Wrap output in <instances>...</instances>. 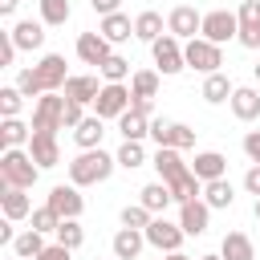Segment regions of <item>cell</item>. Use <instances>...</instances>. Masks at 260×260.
I'll return each instance as SVG.
<instances>
[{"mask_svg":"<svg viewBox=\"0 0 260 260\" xmlns=\"http://www.w3.org/2000/svg\"><path fill=\"white\" fill-rule=\"evenodd\" d=\"M114 167H118V158H114V154H106L102 146H93V150H81V154L69 162V183H77V187L106 183V179L114 175Z\"/></svg>","mask_w":260,"mask_h":260,"instance_id":"cell-1","label":"cell"},{"mask_svg":"<svg viewBox=\"0 0 260 260\" xmlns=\"http://www.w3.org/2000/svg\"><path fill=\"white\" fill-rule=\"evenodd\" d=\"M37 175H41V167L28 154V146H8L0 154V187H24L28 191L37 183Z\"/></svg>","mask_w":260,"mask_h":260,"instance_id":"cell-2","label":"cell"},{"mask_svg":"<svg viewBox=\"0 0 260 260\" xmlns=\"http://www.w3.org/2000/svg\"><path fill=\"white\" fill-rule=\"evenodd\" d=\"M183 57H187V69H195V73H219V65H223V45H215V41H207V37H191L187 45H183Z\"/></svg>","mask_w":260,"mask_h":260,"instance_id":"cell-3","label":"cell"},{"mask_svg":"<svg viewBox=\"0 0 260 260\" xmlns=\"http://www.w3.org/2000/svg\"><path fill=\"white\" fill-rule=\"evenodd\" d=\"M130 102H134V93H130V85L126 81H106L102 85V93H98V102H93V114L98 118H122L126 110H130Z\"/></svg>","mask_w":260,"mask_h":260,"instance_id":"cell-4","label":"cell"},{"mask_svg":"<svg viewBox=\"0 0 260 260\" xmlns=\"http://www.w3.org/2000/svg\"><path fill=\"white\" fill-rule=\"evenodd\" d=\"M150 57H154V65H158V73H162V77H175V73H183V69H187L183 45H179V37H171V32H162V37L150 45Z\"/></svg>","mask_w":260,"mask_h":260,"instance_id":"cell-5","label":"cell"},{"mask_svg":"<svg viewBox=\"0 0 260 260\" xmlns=\"http://www.w3.org/2000/svg\"><path fill=\"white\" fill-rule=\"evenodd\" d=\"M65 106H69V98H61V93H41L37 98V110H32V130H65Z\"/></svg>","mask_w":260,"mask_h":260,"instance_id":"cell-6","label":"cell"},{"mask_svg":"<svg viewBox=\"0 0 260 260\" xmlns=\"http://www.w3.org/2000/svg\"><path fill=\"white\" fill-rule=\"evenodd\" d=\"M199 37H207V41H215V45L236 41V37H240V16L228 12V8H211V12H203V32H199Z\"/></svg>","mask_w":260,"mask_h":260,"instance_id":"cell-7","label":"cell"},{"mask_svg":"<svg viewBox=\"0 0 260 260\" xmlns=\"http://www.w3.org/2000/svg\"><path fill=\"white\" fill-rule=\"evenodd\" d=\"M150 138H154V146H175V150H191L195 146V130L183 126V122H171V118L150 122Z\"/></svg>","mask_w":260,"mask_h":260,"instance_id":"cell-8","label":"cell"},{"mask_svg":"<svg viewBox=\"0 0 260 260\" xmlns=\"http://www.w3.org/2000/svg\"><path fill=\"white\" fill-rule=\"evenodd\" d=\"M183 223H171L167 215H154L150 223H146V244L150 248H158V252H179L183 248Z\"/></svg>","mask_w":260,"mask_h":260,"instance_id":"cell-9","label":"cell"},{"mask_svg":"<svg viewBox=\"0 0 260 260\" xmlns=\"http://www.w3.org/2000/svg\"><path fill=\"white\" fill-rule=\"evenodd\" d=\"M45 203H49L61 219H77V215L85 211V199H81V187H77V183H69V187H65V183L49 187V199H45Z\"/></svg>","mask_w":260,"mask_h":260,"instance_id":"cell-10","label":"cell"},{"mask_svg":"<svg viewBox=\"0 0 260 260\" xmlns=\"http://www.w3.org/2000/svg\"><path fill=\"white\" fill-rule=\"evenodd\" d=\"M32 69H37V77H41V89H45V93H61V89H65V81H69V69H65V57H61V53H45Z\"/></svg>","mask_w":260,"mask_h":260,"instance_id":"cell-11","label":"cell"},{"mask_svg":"<svg viewBox=\"0 0 260 260\" xmlns=\"http://www.w3.org/2000/svg\"><path fill=\"white\" fill-rule=\"evenodd\" d=\"M167 32L179 37V41H191L195 32H203V12H195L191 4H179L167 12Z\"/></svg>","mask_w":260,"mask_h":260,"instance_id":"cell-12","label":"cell"},{"mask_svg":"<svg viewBox=\"0 0 260 260\" xmlns=\"http://www.w3.org/2000/svg\"><path fill=\"white\" fill-rule=\"evenodd\" d=\"M28 154L37 158V167H41V171L57 167V162H61V146H57V134H53V130H32Z\"/></svg>","mask_w":260,"mask_h":260,"instance_id":"cell-13","label":"cell"},{"mask_svg":"<svg viewBox=\"0 0 260 260\" xmlns=\"http://www.w3.org/2000/svg\"><path fill=\"white\" fill-rule=\"evenodd\" d=\"M179 223H183L187 236H203L207 223H211V207H207V199L199 195V199H191V203H179Z\"/></svg>","mask_w":260,"mask_h":260,"instance_id":"cell-14","label":"cell"},{"mask_svg":"<svg viewBox=\"0 0 260 260\" xmlns=\"http://www.w3.org/2000/svg\"><path fill=\"white\" fill-rule=\"evenodd\" d=\"M236 16H240V37L236 41L244 49H260V0H244Z\"/></svg>","mask_w":260,"mask_h":260,"instance_id":"cell-15","label":"cell"},{"mask_svg":"<svg viewBox=\"0 0 260 260\" xmlns=\"http://www.w3.org/2000/svg\"><path fill=\"white\" fill-rule=\"evenodd\" d=\"M69 102H81V106H93L98 102V93H102V81L93 77V73H69V81H65V89H61Z\"/></svg>","mask_w":260,"mask_h":260,"instance_id":"cell-16","label":"cell"},{"mask_svg":"<svg viewBox=\"0 0 260 260\" xmlns=\"http://www.w3.org/2000/svg\"><path fill=\"white\" fill-rule=\"evenodd\" d=\"M114 260H138L142 256V248H146V232H138V228H118V236H114Z\"/></svg>","mask_w":260,"mask_h":260,"instance_id":"cell-17","label":"cell"},{"mask_svg":"<svg viewBox=\"0 0 260 260\" xmlns=\"http://www.w3.org/2000/svg\"><path fill=\"white\" fill-rule=\"evenodd\" d=\"M232 114L240 122H256L260 118V89L256 85H236L232 89Z\"/></svg>","mask_w":260,"mask_h":260,"instance_id":"cell-18","label":"cell"},{"mask_svg":"<svg viewBox=\"0 0 260 260\" xmlns=\"http://www.w3.org/2000/svg\"><path fill=\"white\" fill-rule=\"evenodd\" d=\"M102 138H106V118H98V114H85V118L73 126V142H77L81 150L102 146Z\"/></svg>","mask_w":260,"mask_h":260,"instance_id":"cell-19","label":"cell"},{"mask_svg":"<svg viewBox=\"0 0 260 260\" xmlns=\"http://www.w3.org/2000/svg\"><path fill=\"white\" fill-rule=\"evenodd\" d=\"M0 207H4V219H12V223L32 215V199L24 187H0Z\"/></svg>","mask_w":260,"mask_h":260,"instance_id":"cell-20","label":"cell"},{"mask_svg":"<svg viewBox=\"0 0 260 260\" xmlns=\"http://www.w3.org/2000/svg\"><path fill=\"white\" fill-rule=\"evenodd\" d=\"M110 53H114V49H110V41H106L102 32H81V37H77V57H81L85 65H102Z\"/></svg>","mask_w":260,"mask_h":260,"instance_id":"cell-21","label":"cell"},{"mask_svg":"<svg viewBox=\"0 0 260 260\" xmlns=\"http://www.w3.org/2000/svg\"><path fill=\"white\" fill-rule=\"evenodd\" d=\"M232 89H236V85H232V77L219 69V73H207V77H203L199 98H203L207 106H223V102H232Z\"/></svg>","mask_w":260,"mask_h":260,"instance_id":"cell-22","label":"cell"},{"mask_svg":"<svg viewBox=\"0 0 260 260\" xmlns=\"http://www.w3.org/2000/svg\"><path fill=\"white\" fill-rule=\"evenodd\" d=\"M98 32H102L110 45H122V41H130V37H134V20H130L126 12H110V16H102Z\"/></svg>","mask_w":260,"mask_h":260,"instance_id":"cell-23","label":"cell"},{"mask_svg":"<svg viewBox=\"0 0 260 260\" xmlns=\"http://www.w3.org/2000/svg\"><path fill=\"white\" fill-rule=\"evenodd\" d=\"M191 171H195L203 183H211V179H223V175H228V158H223L219 150H199L195 162H191Z\"/></svg>","mask_w":260,"mask_h":260,"instance_id":"cell-24","label":"cell"},{"mask_svg":"<svg viewBox=\"0 0 260 260\" xmlns=\"http://www.w3.org/2000/svg\"><path fill=\"white\" fill-rule=\"evenodd\" d=\"M150 167L158 171V179H162V183H171L175 175H183V171H187V162H183V154H179L175 146H158V150H154V158H150Z\"/></svg>","mask_w":260,"mask_h":260,"instance_id":"cell-25","label":"cell"},{"mask_svg":"<svg viewBox=\"0 0 260 260\" xmlns=\"http://www.w3.org/2000/svg\"><path fill=\"white\" fill-rule=\"evenodd\" d=\"M8 32H12L16 49H41L45 45V20H16Z\"/></svg>","mask_w":260,"mask_h":260,"instance_id":"cell-26","label":"cell"},{"mask_svg":"<svg viewBox=\"0 0 260 260\" xmlns=\"http://www.w3.org/2000/svg\"><path fill=\"white\" fill-rule=\"evenodd\" d=\"M118 134H122V138H134V142L150 138V114H142V110H126V114L118 118Z\"/></svg>","mask_w":260,"mask_h":260,"instance_id":"cell-27","label":"cell"},{"mask_svg":"<svg viewBox=\"0 0 260 260\" xmlns=\"http://www.w3.org/2000/svg\"><path fill=\"white\" fill-rule=\"evenodd\" d=\"M138 195H142L138 203H142V207H150L154 215H162V211H167V207L175 203V195H171V187H167L162 179H158V183H146V187H142Z\"/></svg>","mask_w":260,"mask_h":260,"instance_id":"cell-28","label":"cell"},{"mask_svg":"<svg viewBox=\"0 0 260 260\" xmlns=\"http://www.w3.org/2000/svg\"><path fill=\"white\" fill-rule=\"evenodd\" d=\"M219 256L223 260H256V248H252V240L244 232H228L223 244H219Z\"/></svg>","mask_w":260,"mask_h":260,"instance_id":"cell-29","label":"cell"},{"mask_svg":"<svg viewBox=\"0 0 260 260\" xmlns=\"http://www.w3.org/2000/svg\"><path fill=\"white\" fill-rule=\"evenodd\" d=\"M32 142V126H24L20 118H4L0 122V146H28Z\"/></svg>","mask_w":260,"mask_h":260,"instance_id":"cell-30","label":"cell"},{"mask_svg":"<svg viewBox=\"0 0 260 260\" xmlns=\"http://www.w3.org/2000/svg\"><path fill=\"white\" fill-rule=\"evenodd\" d=\"M12 252H16V256H24V260H37V256L45 252V232H37V228H28V232H16V240H12Z\"/></svg>","mask_w":260,"mask_h":260,"instance_id":"cell-31","label":"cell"},{"mask_svg":"<svg viewBox=\"0 0 260 260\" xmlns=\"http://www.w3.org/2000/svg\"><path fill=\"white\" fill-rule=\"evenodd\" d=\"M134 37H138V41H146V45H154V41L162 37V16H158V12H150V8H146V12H138V16H134Z\"/></svg>","mask_w":260,"mask_h":260,"instance_id":"cell-32","label":"cell"},{"mask_svg":"<svg viewBox=\"0 0 260 260\" xmlns=\"http://www.w3.org/2000/svg\"><path fill=\"white\" fill-rule=\"evenodd\" d=\"M203 199H207V207H232L236 203V187L228 179H211V183H203Z\"/></svg>","mask_w":260,"mask_h":260,"instance_id":"cell-33","label":"cell"},{"mask_svg":"<svg viewBox=\"0 0 260 260\" xmlns=\"http://www.w3.org/2000/svg\"><path fill=\"white\" fill-rule=\"evenodd\" d=\"M114 158H118V167H126V171H138V167L146 162V150H142V142H134V138H122V146L114 150Z\"/></svg>","mask_w":260,"mask_h":260,"instance_id":"cell-34","label":"cell"},{"mask_svg":"<svg viewBox=\"0 0 260 260\" xmlns=\"http://www.w3.org/2000/svg\"><path fill=\"white\" fill-rule=\"evenodd\" d=\"M41 4V20L49 24V28H57V24H65L69 16H73V4L69 0H37Z\"/></svg>","mask_w":260,"mask_h":260,"instance_id":"cell-35","label":"cell"},{"mask_svg":"<svg viewBox=\"0 0 260 260\" xmlns=\"http://www.w3.org/2000/svg\"><path fill=\"white\" fill-rule=\"evenodd\" d=\"M98 73H102L106 81H126V77H134V73H130V61H126L122 53H110V57L98 65Z\"/></svg>","mask_w":260,"mask_h":260,"instance_id":"cell-36","label":"cell"},{"mask_svg":"<svg viewBox=\"0 0 260 260\" xmlns=\"http://www.w3.org/2000/svg\"><path fill=\"white\" fill-rule=\"evenodd\" d=\"M130 93L134 98H154L158 93V69H138L130 77Z\"/></svg>","mask_w":260,"mask_h":260,"instance_id":"cell-37","label":"cell"},{"mask_svg":"<svg viewBox=\"0 0 260 260\" xmlns=\"http://www.w3.org/2000/svg\"><path fill=\"white\" fill-rule=\"evenodd\" d=\"M118 219H122V228H138V232H146V223L154 219V211H150V207H142V203H126Z\"/></svg>","mask_w":260,"mask_h":260,"instance_id":"cell-38","label":"cell"},{"mask_svg":"<svg viewBox=\"0 0 260 260\" xmlns=\"http://www.w3.org/2000/svg\"><path fill=\"white\" fill-rule=\"evenodd\" d=\"M53 236H57V244H65V248H73V252L85 244V228H81L77 219H61V228H57Z\"/></svg>","mask_w":260,"mask_h":260,"instance_id":"cell-39","label":"cell"},{"mask_svg":"<svg viewBox=\"0 0 260 260\" xmlns=\"http://www.w3.org/2000/svg\"><path fill=\"white\" fill-rule=\"evenodd\" d=\"M20 102H24V93H20L16 85H4V89H0V114H4V118H16V114H20Z\"/></svg>","mask_w":260,"mask_h":260,"instance_id":"cell-40","label":"cell"},{"mask_svg":"<svg viewBox=\"0 0 260 260\" xmlns=\"http://www.w3.org/2000/svg\"><path fill=\"white\" fill-rule=\"evenodd\" d=\"M32 228L49 236V232H57V228H61V215H57V211L45 203V207H37V211H32Z\"/></svg>","mask_w":260,"mask_h":260,"instance_id":"cell-41","label":"cell"},{"mask_svg":"<svg viewBox=\"0 0 260 260\" xmlns=\"http://www.w3.org/2000/svg\"><path fill=\"white\" fill-rule=\"evenodd\" d=\"M16 89H20L24 98H41V93H45V89H41L37 69H20V73H16Z\"/></svg>","mask_w":260,"mask_h":260,"instance_id":"cell-42","label":"cell"},{"mask_svg":"<svg viewBox=\"0 0 260 260\" xmlns=\"http://www.w3.org/2000/svg\"><path fill=\"white\" fill-rule=\"evenodd\" d=\"M16 53H20V49H16L12 32H0V65H4V69H8L12 61H16Z\"/></svg>","mask_w":260,"mask_h":260,"instance_id":"cell-43","label":"cell"},{"mask_svg":"<svg viewBox=\"0 0 260 260\" xmlns=\"http://www.w3.org/2000/svg\"><path fill=\"white\" fill-rule=\"evenodd\" d=\"M37 260H73V248H65V244H45V252H41Z\"/></svg>","mask_w":260,"mask_h":260,"instance_id":"cell-44","label":"cell"},{"mask_svg":"<svg viewBox=\"0 0 260 260\" xmlns=\"http://www.w3.org/2000/svg\"><path fill=\"white\" fill-rule=\"evenodd\" d=\"M244 154H248L252 162H260V130H248V134H244Z\"/></svg>","mask_w":260,"mask_h":260,"instance_id":"cell-45","label":"cell"},{"mask_svg":"<svg viewBox=\"0 0 260 260\" xmlns=\"http://www.w3.org/2000/svg\"><path fill=\"white\" fill-rule=\"evenodd\" d=\"M244 191L260 199V162H252V167H248V175H244Z\"/></svg>","mask_w":260,"mask_h":260,"instance_id":"cell-46","label":"cell"},{"mask_svg":"<svg viewBox=\"0 0 260 260\" xmlns=\"http://www.w3.org/2000/svg\"><path fill=\"white\" fill-rule=\"evenodd\" d=\"M81 118H85V106H81V102H69V106H65V126L73 130Z\"/></svg>","mask_w":260,"mask_h":260,"instance_id":"cell-47","label":"cell"},{"mask_svg":"<svg viewBox=\"0 0 260 260\" xmlns=\"http://www.w3.org/2000/svg\"><path fill=\"white\" fill-rule=\"evenodd\" d=\"M89 4H93V12H98V16H110V12H118V4H122V0H89Z\"/></svg>","mask_w":260,"mask_h":260,"instance_id":"cell-48","label":"cell"},{"mask_svg":"<svg viewBox=\"0 0 260 260\" xmlns=\"http://www.w3.org/2000/svg\"><path fill=\"white\" fill-rule=\"evenodd\" d=\"M16 240V232H12V219H4L0 223V244H12Z\"/></svg>","mask_w":260,"mask_h":260,"instance_id":"cell-49","label":"cell"},{"mask_svg":"<svg viewBox=\"0 0 260 260\" xmlns=\"http://www.w3.org/2000/svg\"><path fill=\"white\" fill-rule=\"evenodd\" d=\"M20 8V0H0V16H12Z\"/></svg>","mask_w":260,"mask_h":260,"instance_id":"cell-50","label":"cell"},{"mask_svg":"<svg viewBox=\"0 0 260 260\" xmlns=\"http://www.w3.org/2000/svg\"><path fill=\"white\" fill-rule=\"evenodd\" d=\"M162 260H191V256H183V252H167Z\"/></svg>","mask_w":260,"mask_h":260,"instance_id":"cell-51","label":"cell"},{"mask_svg":"<svg viewBox=\"0 0 260 260\" xmlns=\"http://www.w3.org/2000/svg\"><path fill=\"white\" fill-rule=\"evenodd\" d=\"M252 73H256V81H260V61H256V65H252Z\"/></svg>","mask_w":260,"mask_h":260,"instance_id":"cell-52","label":"cell"},{"mask_svg":"<svg viewBox=\"0 0 260 260\" xmlns=\"http://www.w3.org/2000/svg\"><path fill=\"white\" fill-rule=\"evenodd\" d=\"M199 260H223V256H199Z\"/></svg>","mask_w":260,"mask_h":260,"instance_id":"cell-53","label":"cell"},{"mask_svg":"<svg viewBox=\"0 0 260 260\" xmlns=\"http://www.w3.org/2000/svg\"><path fill=\"white\" fill-rule=\"evenodd\" d=\"M8 260H24V256H16V252H12V256H8Z\"/></svg>","mask_w":260,"mask_h":260,"instance_id":"cell-54","label":"cell"},{"mask_svg":"<svg viewBox=\"0 0 260 260\" xmlns=\"http://www.w3.org/2000/svg\"><path fill=\"white\" fill-rule=\"evenodd\" d=\"M256 219H260V199H256Z\"/></svg>","mask_w":260,"mask_h":260,"instance_id":"cell-55","label":"cell"}]
</instances>
